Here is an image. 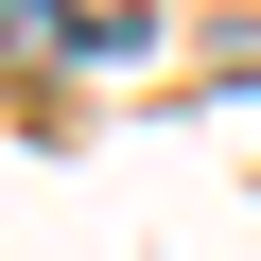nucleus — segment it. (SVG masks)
<instances>
[{
	"label": "nucleus",
	"instance_id": "1",
	"mask_svg": "<svg viewBox=\"0 0 261 261\" xmlns=\"http://www.w3.org/2000/svg\"><path fill=\"white\" fill-rule=\"evenodd\" d=\"M0 35H87V18H70V0H0Z\"/></svg>",
	"mask_w": 261,
	"mask_h": 261
}]
</instances>
